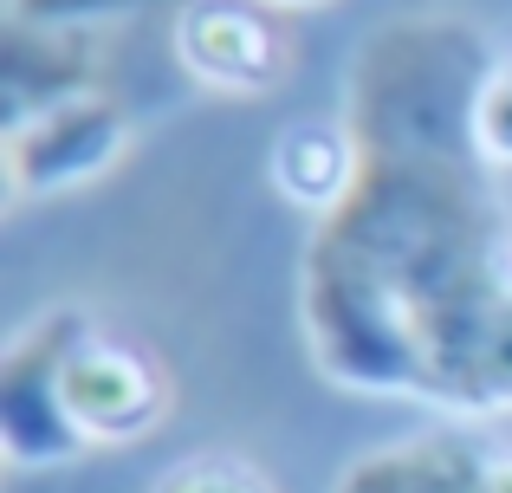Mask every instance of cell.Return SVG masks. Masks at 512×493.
Returning a JSON list of instances; mask_svg holds the SVG:
<instances>
[{"mask_svg":"<svg viewBox=\"0 0 512 493\" xmlns=\"http://www.w3.org/2000/svg\"><path fill=\"white\" fill-rule=\"evenodd\" d=\"M266 169H273V189L286 195L292 208L325 221L350 195V182H357V143H350L344 117L338 124H286L279 143H273V156H266Z\"/></svg>","mask_w":512,"mask_h":493,"instance_id":"cell-8","label":"cell"},{"mask_svg":"<svg viewBox=\"0 0 512 493\" xmlns=\"http://www.w3.org/2000/svg\"><path fill=\"white\" fill-rule=\"evenodd\" d=\"M169 416V370L85 305H46L0 357V448L13 468H72L91 448L143 442Z\"/></svg>","mask_w":512,"mask_h":493,"instance_id":"cell-2","label":"cell"},{"mask_svg":"<svg viewBox=\"0 0 512 493\" xmlns=\"http://www.w3.org/2000/svg\"><path fill=\"white\" fill-rule=\"evenodd\" d=\"M130 150V111L111 91H85L72 104L7 124L0 137V182H7V208L39 202V195H65L98 182L104 169H117Z\"/></svg>","mask_w":512,"mask_h":493,"instance_id":"cell-4","label":"cell"},{"mask_svg":"<svg viewBox=\"0 0 512 493\" xmlns=\"http://www.w3.org/2000/svg\"><path fill=\"white\" fill-rule=\"evenodd\" d=\"M480 150L357 156L299 266L305 351L331 383L512 416V221Z\"/></svg>","mask_w":512,"mask_h":493,"instance_id":"cell-1","label":"cell"},{"mask_svg":"<svg viewBox=\"0 0 512 493\" xmlns=\"http://www.w3.org/2000/svg\"><path fill=\"white\" fill-rule=\"evenodd\" d=\"M474 143L487 156V169H512V52L493 59V78L480 91V117H474Z\"/></svg>","mask_w":512,"mask_h":493,"instance_id":"cell-11","label":"cell"},{"mask_svg":"<svg viewBox=\"0 0 512 493\" xmlns=\"http://www.w3.org/2000/svg\"><path fill=\"white\" fill-rule=\"evenodd\" d=\"M169 46L182 59V72L201 91H221V98H260L292 65L286 33L260 0H188L175 13Z\"/></svg>","mask_w":512,"mask_h":493,"instance_id":"cell-5","label":"cell"},{"mask_svg":"<svg viewBox=\"0 0 512 493\" xmlns=\"http://www.w3.org/2000/svg\"><path fill=\"white\" fill-rule=\"evenodd\" d=\"M156 0H7V20L52 26V33H104L117 20H137Z\"/></svg>","mask_w":512,"mask_h":493,"instance_id":"cell-10","label":"cell"},{"mask_svg":"<svg viewBox=\"0 0 512 493\" xmlns=\"http://www.w3.org/2000/svg\"><path fill=\"white\" fill-rule=\"evenodd\" d=\"M266 13H305V7H331V0H260Z\"/></svg>","mask_w":512,"mask_h":493,"instance_id":"cell-12","label":"cell"},{"mask_svg":"<svg viewBox=\"0 0 512 493\" xmlns=\"http://www.w3.org/2000/svg\"><path fill=\"white\" fill-rule=\"evenodd\" d=\"M493 461L500 455H487L467 429H428L357 455L331 493H487Z\"/></svg>","mask_w":512,"mask_h":493,"instance_id":"cell-7","label":"cell"},{"mask_svg":"<svg viewBox=\"0 0 512 493\" xmlns=\"http://www.w3.org/2000/svg\"><path fill=\"white\" fill-rule=\"evenodd\" d=\"M500 52L454 13H402L357 46L344 78V130L357 156L480 150L474 117Z\"/></svg>","mask_w":512,"mask_h":493,"instance_id":"cell-3","label":"cell"},{"mask_svg":"<svg viewBox=\"0 0 512 493\" xmlns=\"http://www.w3.org/2000/svg\"><path fill=\"white\" fill-rule=\"evenodd\" d=\"M150 493H279L273 474L253 468L247 455H188L156 481Z\"/></svg>","mask_w":512,"mask_h":493,"instance_id":"cell-9","label":"cell"},{"mask_svg":"<svg viewBox=\"0 0 512 493\" xmlns=\"http://www.w3.org/2000/svg\"><path fill=\"white\" fill-rule=\"evenodd\" d=\"M98 85V33H52V26H20L7 20L0 33V117L26 124V117L72 104Z\"/></svg>","mask_w":512,"mask_h":493,"instance_id":"cell-6","label":"cell"}]
</instances>
